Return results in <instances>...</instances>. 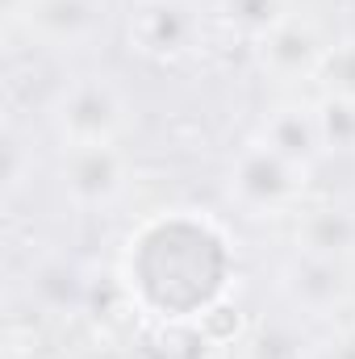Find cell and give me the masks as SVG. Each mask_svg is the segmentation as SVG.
Returning <instances> with one entry per match:
<instances>
[{"label":"cell","mask_w":355,"mask_h":359,"mask_svg":"<svg viewBox=\"0 0 355 359\" xmlns=\"http://www.w3.org/2000/svg\"><path fill=\"white\" fill-rule=\"evenodd\" d=\"M55 134L67 147H113L126 130V96L105 76H80L55 100Z\"/></svg>","instance_id":"1"},{"label":"cell","mask_w":355,"mask_h":359,"mask_svg":"<svg viewBox=\"0 0 355 359\" xmlns=\"http://www.w3.org/2000/svg\"><path fill=\"white\" fill-rule=\"evenodd\" d=\"M105 21V0H29V29L55 46H84Z\"/></svg>","instance_id":"5"},{"label":"cell","mask_w":355,"mask_h":359,"mask_svg":"<svg viewBox=\"0 0 355 359\" xmlns=\"http://www.w3.org/2000/svg\"><path fill=\"white\" fill-rule=\"evenodd\" d=\"M59 180H63V192H67L72 205L100 209V205L121 196L126 163H121V155L113 147H67Z\"/></svg>","instance_id":"4"},{"label":"cell","mask_w":355,"mask_h":359,"mask_svg":"<svg viewBox=\"0 0 355 359\" xmlns=\"http://www.w3.org/2000/svg\"><path fill=\"white\" fill-rule=\"evenodd\" d=\"M264 59L276 67V72L297 76V72L314 67V59H318V38H314L309 25L284 21V25H276V29L264 38Z\"/></svg>","instance_id":"8"},{"label":"cell","mask_w":355,"mask_h":359,"mask_svg":"<svg viewBox=\"0 0 355 359\" xmlns=\"http://www.w3.org/2000/svg\"><path fill=\"white\" fill-rule=\"evenodd\" d=\"M305 251L322 259H343L355 251V213L351 209H322L305 222Z\"/></svg>","instance_id":"9"},{"label":"cell","mask_w":355,"mask_h":359,"mask_svg":"<svg viewBox=\"0 0 355 359\" xmlns=\"http://www.w3.org/2000/svg\"><path fill=\"white\" fill-rule=\"evenodd\" d=\"M264 142L276 155H284L288 163H297V168L305 172V163H309V159L318 155V147H322V121L309 117V113L297 109V104L276 109V117L264 126Z\"/></svg>","instance_id":"6"},{"label":"cell","mask_w":355,"mask_h":359,"mask_svg":"<svg viewBox=\"0 0 355 359\" xmlns=\"http://www.w3.org/2000/svg\"><path fill=\"white\" fill-rule=\"evenodd\" d=\"M326 76H330L326 84L335 92V100L339 104H355V42L326 59Z\"/></svg>","instance_id":"11"},{"label":"cell","mask_w":355,"mask_h":359,"mask_svg":"<svg viewBox=\"0 0 355 359\" xmlns=\"http://www.w3.org/2000/svg\"><path fill=\"white\" fill-rule=\"evenodd\" d=\"M222 8H226V17H230L239 29L264 34V38L276 25L288 21V17H284V0H222Z\"/></svg>","instance_id":"10"},{"label":"cell","mask_w":355,"mask_h":359,"mask_svg":"<svg viewBox=\"0 0 355 359\" xmlns=\"http://www.w3.org/2000/svg\"><path fill=\"white\" fill-rule=\"evenodd\" d=\"M201 42V17L188 0H138L130 13V46L155 63H176Z\"/></svg>","instance_id":"3"},{"label":"cell","mask_w":355,"mask_h":359,"mask_svg":"<svg viewBox=\"0 0 355 359\" xmlns=\"http://www.w3.org/2000/svg\"><path fill=\"white\" fill-rule=\"evenodd\" d=\"M284 288H288V297H293L301 309L322 313V309H330V305L343 297V276L335 268V259H322V255H309V251H305V259H297V264L288 268Z\"/></svg>","instance_id":"7"},{"label":"cell","mask_w":355,"mask_h":359,"mask_svg":"<svg viewBox=\"0 0 355 359\" xmlns=\"http://www.w3.org/2000/svg\"><path fill=\"white\" fill-rule=\"evenodd\" d=\"M297 192H301V168L288 163L284 155H276L267 142L247 147L230 168V196L251 217H267V213L284 209Z\"/></svg>","instance_id":"2"}]
</instances>
